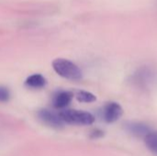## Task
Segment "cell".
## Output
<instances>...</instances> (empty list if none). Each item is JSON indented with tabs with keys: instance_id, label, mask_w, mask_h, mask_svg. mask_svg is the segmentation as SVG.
Here are the masks:
<instances>
[{
	"instance_id": "cell-12",
	"label": "cell",
	"mask_w": 157,
	"mask_h": 156,
	"mask_svg": "<svg viewBox=\"0 0 157 156\" xmlns=\"http://www.w3.org/2000/svg\"><path fill=\"white\" fill-rule=\"evenodd\" d=\"M103 136V132L101 131H98V130H96L92 132L91 134V137L93 138H99V137H102Z\"/></svg>"
},
{
	"instance_id": "cell-8",
	"label": "cell",
	"mask_w": 157,
	"mask_h": 156,
	"mask_svg": "<svg viewBox=\"0 0 157 156\" xmlns=\"http://www.w3.org/2000/svg\"><path fill=\"white\" fill-rule=\"evenodd\" d=\"M26 86L29 88L32 89H40L43 88L46 84L47 81L45 79V77L40 74H34L30 76H29L25 82Z\"/></svg>"
},
{
	"instance_id": "cell-1",
	"label": "cell",
	"mask_w": 157,
	"mask_h": 156,
	"mask_svg": "<svg viewBox=\"0 0 157 156\" xmlns=\"http://www.w3.org/2000/svg\"><path fill=\"white\" fill-rule=\"evenodd\" d=\"M53 70L62 77L73 81H77L82 78V71L73 62L58 58L52 62Z\"/></svg>"
},
{
	"instance_id": "cell-2",
	"label": "cell",
	"mask_w": 157,
	"mask_h": 156,
	"mask_svg": "<svg viewBox=\"0 0 157 156\" xmlns=\"http://www.w3.org/2000/svg\"><path fill=\"white\" fill-rule=\"evenodd\" d=\"M59 114L63 121L66 124L87 126L93 124L95 121V117L91 113L83 110L66 109L61 111Z\"/></svg>"
},
{
	"instance_id": "cell-6",
	"label": "cell",
	"mask_w": 157,
	"mask_h": 156,
	"mask_svg": "<svg viewBox=\"0 0 157 156\" xmlns=\"http://www.w3.org/2000/svg\"><path fill=\"white\" fill-rule=\"evenodd\" d=\"M73 97V94L69 91H59L52 97V106L55 108H64L71 103Z\"/></svg>"
},
{
	"instance_id": "cell-7",
	"label": "cell",
	"mask_w": 157,
	"mask_h": 156,
	"mask_svg": "<svg viewBox=\"0 0 157 156\" xmlns=\"http://www.w3.org/2000/svg\"><path fill=\"white\" fill-rule=\"evenodd\" d=\"M125 129L136 137H144L151 131L150 127L143 122H128Z\"/></svg>"
},
{
	"instance_id": "cell-9",
	"label": "cell",
	"mask_w": 157,
	"mask_h": 156,
	"mask_svg": "<svg viewBox=\"0 0 157 156\" xmlns=\"http://www.w3.org/2000/svg\"><path fill=\"white\" fill-rule=\"evenodd\" d=\"M144 139L147 149L157 155V131H150L144 137Z\"/></svg>"
},
{
	"instance_id": "cell-11",
	"label": "cell",
	"mask_w": 157,
	"mask_h": 156,
	"mask_svg": "<svg viewBox=\"0 0 157 156\" xmlns=\"http://www.w3.org/2000/svg\"><path fill=\"white\" fill-rule=\"evenodd\" d=\"M9 97H10L9 90L5 86H0V102H6L8 101Z\"/></svg>"
},
{
	"instance_id": "cell-5",
	"label": "cell",
	"mask_w": 157,
	"mask_h": 156,
	"mask_svg": "<svg viewBox=\"0 0 157 156\" xmlns=\"http://www.w3.org/2000/svg\"><path fill=\"white\" fill-rule=\"evenodd\" d=\"M123 110L120 104L116 102H109L106 104L102 111V117L104 120L108 123L116 122L121 116Z\"/></svg>"
},
{
	"instance_id": "cell-10",
	"label": "cell",
	"mask_w": 157,
	"mask_h": 156,
	"mask_svg": "<svg viewBox=\"0 0 157 156\" xmlns=\"http://www.w3.org/2000/svg\"><path fill=\"white\" fill-rule=\"evenodd\" d=\"M75 97L79 102H83V103H91V102H95L97 100V97L95 95H93L90 92L83 91V90L76 92Z\"/></svg>"
},
{
	"instance_id": "cell-4",
	"label": "cell",
	"mask_w": 157,
	"mask_h": 156,
	"mask_svg": "<svg viewBox=\"0 0 157 156\" xmlns=\"http://www.w3.org/2000/svg\"><path fill=\"white\" fill-rule=\"evenodd\" d=\"M132 83L140 87H145L150 86L155 79V73L148 67H142L138 69L132 76Z\"/></svg>"
},
{
	"instance_id": "cell-3",
	"label": "cell",
	"mask_w": 157,
	"mask_h": 156,
	"mask_svg": "<svg viewBox=\"0 0 157 156\" xmlns=\"http://www.w3.org/2000/svg\"><path fill=\"white\" fill-rule=\"evenodd\" d=\"M38 118L42 123L53 129H61L64 125V122L61 119L60 114L55 113L54 111H52L50 109L39 110Z\"/></svg>"
}]
</instances>
